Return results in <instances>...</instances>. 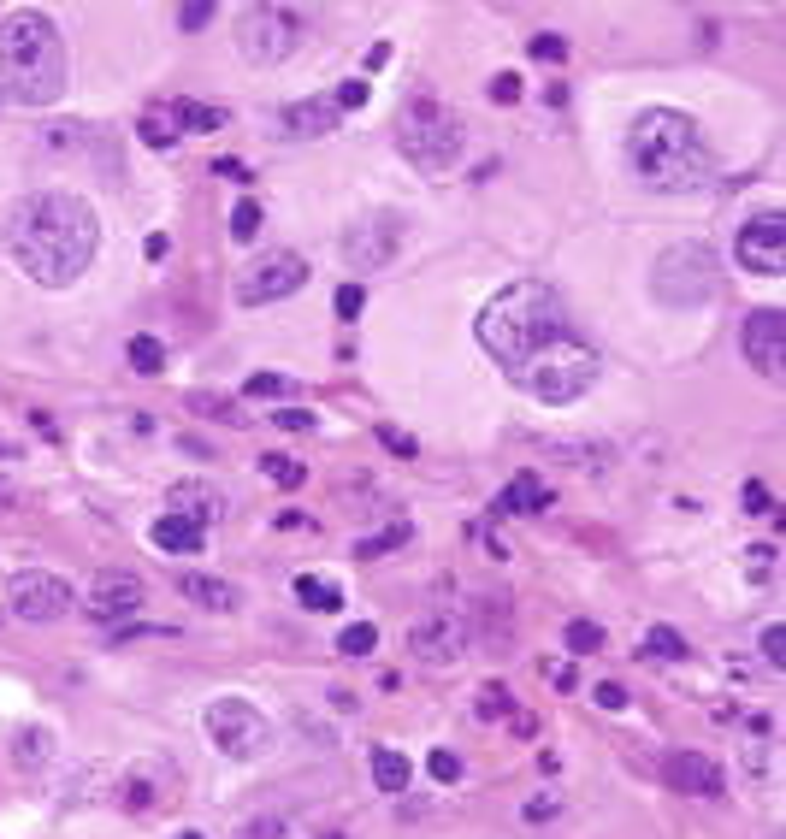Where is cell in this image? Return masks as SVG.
<instances>
[{"label": "cell", "mask_w": 786, "mask_h": 839, "mask_svg": "<svg viewBox=\"0 0 786 839\" xmlns=\"http://www.w3.org/2000/svg\"><path fill=\"white\" fill-rule=\"evenodd\" d=\"M337 650H343V656H367V650H379V627H373V621L343 627V633H337Z\"/></svg>", "instance_id": "31"}, {"label": "cell", "mask_w": 786, "mask_h": 839, "mask_svg": "<svg viewBox=\"0 0 786 839\" xmlns=\"http://www.w3.org/2000/svg\"><path fill=\"white\" fill-rule=\"evenodd\" d=\"M426 775L438 780V786H456V780H461V757H456V751H444V745H438V751L426 757Z\"/></svg>", "instance_id": "36"}, {"label": "cell", "mask_w": 786, "mask_h": 839, "mask_svg": "<svg viewBox=\"0 0 786 839\" xmlns=\"http://www.w3.org/2000/svg\"><path fill=\"white\" fill-rule=\"evenodd\" d=\"M739 349H745V361H751L763 379H781V367H786V314L781 308H757V314H745V325H739Z\"/></svg>", "instance_id": "15"}, {"label": "cell", "mask_w": 786, "mask_h": 839, "mask_svg": "<svg viewBox=\"0 0 786 839\" xmlns=\"http://www.w3.org/2000/svg\"><path fill=\"white\" fill-rule=\"evenodd\" d=\"M509 379L526 385L544 408H568V402H580V396L603 379V355H597L591 343H580V337H562V343L538 349L521 373H509Z\"/></svg>", "instance_id": "6"}, {"label": "cell", "mask_w": 786, "mask_h": 839, "mask_svg": "<svg viewBox=\"0 0 786 839\" xmlns=\"http://www.w3.org/2000/svg\"><path fill=\"white\" fill-rule=\"evenodd\" d=\"M733 255H739L745 272H757V278H781L786 272V219L775 207L757 213V219H745L739 237H733Z\"/></svg>", "instance_id": "14"}, {"label": "cell", "mask_w": 786, "mask_h": 839, "mask_svg": "<svg viewBox=\"0 0 786 839\" xmlns=\"http://www.w3.org/2000/svg\"><path fill=\"white\" fill-rule=\"evenodd\" d=\"M308 36V12L284 0H255L237 12V54L249 65H284Z\"/></svg>", "instance_id": "8"}, {"label": "cell", "mask_w": 786, "mask_h": 839, "mask_svg": "<svg viewBox=\"0 0 786 839\" xmlns=\"http://www.w3.org/2000/svg\"><path fill=\"white\" fill-rule=\"evenodd\" d=\"M231 237H237V243H255V237H261V207H255V201H237V207H231Z\"/></svg>", "instance_id": "34"}, {"label": "cell", "mask_w": 786, "mask_h": 839, "mask_svg": "<svg viewBox=\"0 0 786 839\" xmlns=\"http://www.w3.org/2000/svg\"><path fill=\"white\" fill-rule=\"evenodd\" d=\"M485 95H491V101H497V107H515V101H521V77H515V71H497V77H491V89H485Z\"/></svg>", "instance_id": "40"}, {"label": "cell", "mask_w": 786, "mask_h": 839, "mask_svg": "<svg viewBox=\"0 0 786 839\" xmlns=\"http://www.w3.org/2000/svg\"><path fill=\"white\" fill-rule=\"evenodd\" d=\"M408 650H414L426 668H450V662H461V656L473 650V615L456 609V603L426 609V615L408 627Z\"/></svg>", "instance_id": "10"}, {"label": "cell", "mask_w": 786, "mask_h": 839, "mask_svg": "<svg viewBox=\"0 0 786 839\" xmlns=\"http://www.w3.org/2000/svg\"><path fill=\"white\" fill-rule=\"evenodd\" d=\"M178 597H190V603H201V609H225V615L243 603L231 580H207V574H178Z\"/></svg>", "instance_id": "22"}, {"label": "cell", "mask_w": 786, "mask_h": 839, "mask_svg": "<svg viewBox=\"0 0 786 839\" xmlns=\"http://www.w3.org/2000/svg\"><path fill=\"white\" fill-rule=\"evenodd\" d=\"M473 710L485 715V721H503V715H509V692L491 680V686H479V704H473Z\"/></svg>", "instance_id": "37"}, {"label": "cell", "mask_w": 786, "mask_h": 839, "mask_svg": "<svg viewBox=\"0 0 786 839\" xmlns=\"http://www.w3.org/2000/svg\"><path fill=\"white\" fill-rule=\"evenodd\" d=\"M367 89H373L367 77H349V83L331 95V107H337V113H355V107H367Z\"/></svg>", "instance_id": "38"}, {"label": "cell", "mask_w": 786, "mask_h": 839, "mask_svg": "<svg viewBox=\"0 0 786 839\" xmlns=\"http://www.w3.org/2000/svg\"><path fill=\"white\" fill-rule=\"evenodd\" d=\"M627 166L639 184L662 195H692L716 178V154L704 142L698 119H686L680 107H645L633 130H627Z\"/></svg>", "instance_id": "3"}, {"label": "cell", "mask_w": 786, "mask_h": 839, "mask_svg": "<svg viewBox=\"0 0 786 839\" xmlns=\"http://www.w3.org/2000/svg\"><path fill=\"white\" fill-rule=\"evenodd\" d=\"M591 704H597V710H627V692H621L615 680H603V686H591Z\"/></svg>", "instance_id": "47"}, {"label": "cell", "mask_w": 786, "mask_h": 839, "mask_svg": "<svg viewBox=\"0 0 786 839\" xmlns=\"http://www.w3.org/2000/svg\"><path fill=\"white\" fill-rule=\"evenodd\" d=\"M219 18V6L213 0H196V6H178V30H207Z\"/></svg>", "instance_id": "39"}, {"label": "cell", "mask_w": 786, "mask_h": 839, "mask_svg": "<svg viewBox=\"0 0 786 839\" xmlns=\"http://www.w3.org/2000/svg\"><path fill=\"white\" fill-rule=\"evenodd\" d=\"M396 148L414 160V172L450 178L461 166V148H467V125H461L444 101L414 95V101H402V113H396Z\"/></svg>", "instance_id": "5"}, {"label": "cell", "mask_w": 786, "mask_h": 839, "mask_svg": "<svg viewBox=\"0 0 786 839\" xmlns=\"http://www.w3.org/2000/svg\"><path fill=\"white\" fill-rule=\"evenodd\" d=\"M302 284H308V260L296 255V249H272V255L249 260V266L237 272V302H243V308H266V302L296 296Z\"/></svg>", "instance_id": "12"}, {"label": "cell", "mask_w": 786, "mask_h": 839, "mask_svg": "<svg viewBox=\"0 0 786 839\" xmlns=\"http://www.w3.org/2000/svg\"><path fill=\"white\" fill-rule=\"evenodd\" d=\"M379 444L396 450V455H414V438H408V432H396V426H379Z\"/></svg>", "instance_id": "51"}, {"label": "cell", "mask_w": 786, "mask_h": 839, "mask_svg": "<svg viewBox=\"0 0 786 839\" xmlns=\"http://www.w3.org/2000/svg\"><path fill=\"white\" fill-rule=\"evenodd\" d=\"M562 810V798L556 792H538V798H526V822H550Z\"/></svg>", "instance_id": "48"}, {"label": "cell", "mask_w": 786, "mask_h": 839, "mask_svg": "<svg viewBox=\"0 0 786 839\" xmlns=\"http://www.w3.org/2000/svg\"><path fill=\"white\" fill-rule=\"evenodd\" d=\"M48 757H54V739H48L42 727H36V733H18V763H24V769H30V763L42 769Z\"/></svg>", "instance_id": "35"}, {"label": "cell", "mask_w": 786, "mask_h": 839, "mask_svg": "<svg viewBox=\"0 0 786 839\" xmlns=\"http://www.w3.org/2000/svg\"><path fill=\"white\" fill-rule=\"evenodd\" d=\"M562 645L574 650V656H597V650H603V627H597V621H568V627H562Z\"/></svg>", "instance_id": "29"}, {"label": "cell", "mask_w": 786, "mask_h": 839, "mask_svg": "<svg viewBox=\"0 0 786 839\" xmlns=\"http://www.w3.org/2000/svg\"><path fill=\"white\" fill-rule=\"evenodd\" d=\"M261 473L272 485H284V491H302V485H308V467H302L296 455H261Z\"/></svg>", "instance_id": "27"}, {"label": "cell", "mask_w": 786, "mask_h": 839, "mask_svg": "<svg viewBox=\"0 0 786 839\" xmlns=\"http://www.w3.org/2000/svg\"><path fill=\"white\" fill-rule=\"evenodd\" d=\"M136 609H142V580L125 574V568H107L89 580V597H83V615L101 621V627H125Z\"/></svg>", "instance_id": "16"}, {"label": "cell", "mask_w": 786, "mask_h": 839, "mask_svg": "<svg viewBox=\"0 0 786 839\" xmlns=\"http://www.w3.org/2000/svg\"><path fill=\"white\" fill-rule=\"evenodd\" d=\"M574 337L568 325V302L556 296V284L544 278H515L503 284L485 308H479V349L503 367V373H521L526 361L550 343Z\"/></svg>", "instance_id": "2"}, {"label": "cell", "mask_w": 786, "mask_h": 839, "mask_svg": "<svg viewBox=\"0 0 786 839\" xmlns=\"http://www.w3.org/2000/svg\"><path fill=\"white\" fill-rule=\"evenodd\" d=\"M0 237H6V255L18 260L24 278H36L42 290H66L77 284L95 255H101V225H95V207L71 190H36L18 195L0 219Z\"/></svg>", "instance_id": "1"}, {"label": "cell", "mask_w": 786, "mask_h": 839, "mask_svg": "<svg viewBox=\"0 0 786 839\" xmlns=\"http://www.w3.org/2000/svg\"><path fill=\"white\" fill-rule=\"evenodd\" d=\"M136 136H142L148 148H172V142H178V119H172V107H154V113H142Z\"/></svg>", "instance_id": "26"}, {"label": "cell", "mask_w": 786, "mask_h": 839, "mask_svg": "<svg viewBox=\"0 0 786 839\" xmlns=\"http://www.w3.org/2000/svg\"><path fill=\"white\" fill-rule=\"evenodd\" d=\"M532 60H568V42H562L556 30H538V36H532Z\"/></svg>", "instance_id": "41"}, {"label": "cell", "mask_w": 786, "mask_h": 839, "mask_svg": "<svg viewBox=\"0 0 786 839\" xmlns=\"http://www.w3.org/2000/svg\"><path fill=\"white\" fill-rule=\"evenodd\" d=\"M651 296L662 308H704V302H716L721 296V255L704 237L662 249L651 266Z\"/></svg>", "instance_id": "7"}, {"label": "cell", "mask_w": 786, "mask_h": 839, "mask_svg": "<svg viewBox=\"0 0 786 839\" xmlns=\"http://www.w3.org/2000/svg\"><path fill=\"white\" fill-rule=\"evenodd\" d=\"M544 680H556V686H574V668H568V662H562V668H556V662H544Z\"/></svg>", "instance_id": "53"}, {"label": "cell", "mask_w": 786, "mask_h": 839, "mask_svg": "<svg viewBox=\"0 0 786 839\" xmlns=\"http://www.w3.org/2000/svg\"><path fill=\"white\" fill-rule=\"evenodd\" d=\"M237 839H284V822H272V816H261V822H249Z\"/></svg>", "instance_id": "50"}, {"label": "cell", "mask_w": 786, "mask_h": 839, "mask_svg": "<svg viewBox=\"0 0 786 839\" xmlns=\"http://www.w3.org/2000/svg\"><path fill=\"white\" fill-rule=\"evenodd\" d=\"M278 125H284V136H296V142H314V136H331V130L343 125V113L331 107V95L320 101H290L284 113H278Z\"/></svg>", "instance_id": "19"}, {"label": "cell", "mask_w": 786, "mask_h": 839, "mask_svg": "<svg viewBox=\"0 0 786 839\" xmlns=\"http://www.w3.org/2000/svg\"><path fill=\"white\" fill-rule=\"evenodd\" d=\"M296 603L314 609V615H337L343 609V585L320 580V574H296Z\"/></svg>", "instance_id": "24"}, {"label": "cell", "mask_w": 786, "mask_h": 839, "mask_svg": "<svg viewBox=\"0 0 786 839\" xmlns=\"http://www.w3.org/2000/svg\"><path fill=\"white\" fill-rule=\"evenodd\" d=\"M645 656H656V662H680V656H692V645H686L674 627H651V633H645Z\"/></svg>", "instance_id": "28"}, {"label": "cell", "mask_w": 786, "mask_h": 839, "mask_svg": "<svg viewBox=\"0 0 786 839\" xmlns=\"http://www.w3.org/2000/svg\"><path fill=\"white\" fill-rule=\"evenodd\" d=\"M662 780H668V792H686V798H721L727 792L716 757H704V751H662Z\"/></svg>", "instance_id": "17"}, {"label": "cell", "mask_w": 786, "mask_h": 839, "mask_svg": "<svg viewBox=\"0 0 786 839\" xmlns=\"http://www.w3.org/2000/svg\"><path fill=\"white\" fill-rule=\"evenodd\" d=\"M172 119L190 130H225V113H213V107H196V101H178L172 107Z\"/></svg>", "instance_id": "33"}, {"label": "cell", "mask_w": 786, "mask_h": 839, "mask_svg": "<svg viewBox=\"0 0 786 839\" xmlns=\"http://www.w3.org/2000/svg\"><path fill=\"white\" fill-rule=\"evenodd\" d=\"M148 538H154L166 556H196L201 544H207V532H201L196 520H184V515H160L154 526H148Z\"/></svg>", "instance_id": "21"}, {"label": "cell", "mask_w": 786, "mask_h": 839, "mask_svg": "<svg viewBox=\"0 0 786 839\" xmlns=\"http://www.w3.org/2000/svg\"><path fill=\"white\" fill-rule=\"evenodd\" d=\"M408 538H414V526H402V520H396V526H385V532L361 538V544H355V556H385V550H402Z\"/></svg>", "instance_id": "30"}, {"label": "cell", "mask_w": 786, "mask_h": 839, "mask_svg": "<svg viewBox=\"0 0 786 839\" xmlns=\"http://www.w3.org/2000/svg\"><path fill=\"white\" fill-rule=\"evenodd\" d=\"M190 408H201L207 420H225V426H243L249 414H237V402H225V396H207V390H196L190 396Z\"/></svg>", "instance_id": "32"}, {"label": "cell", "mask_w": 786, "mask_h": 839, "mask_svg": "<svg viewBox=\"0 0 786 839\" xmlns=\"http://www.w3.org/2000/svg\"><path fill=\"white\" fill-rule=\"evenodd\" d=\"M491 509H497V515H544V509H550V491L538 485V473H515V479L497 491Z\"/></svg>", "instance_id": "20"}, {"label": "cell", "mask_w": 786, "mask_h": 839, "mask_svg": "<svg viewBox=\"0 0 786 839\" xmlns=\"http://www.w3.org/2000/svg\"><path fill=\"white\" fill-rule=\"evenodd\" d=\"M751 556V580H769V568H775V544H757V550H745Z\"/></svg>", "instance_id": "49"}, {"label": "cell", "mask_w": 786, "mask_h": 839, "mask_svg": "<svg viewBox=\"0 0 786 839\" xmlns=\"http://www.w3.org/2000/svg\"><path fill=\"white\" fill-rule=\"evenodd\" d=\"M207 739H213L219 757L255 763L266 745H272V721H266L249 698H213V704H207Z\"/></svg>", "instance_id": "9"}, {"label": "cell", "mask_w": 786, "mask_h": 839, "mask_svg": "<svg viewBox=\"0 0 786 839\" xmlns=\"http://www.w3.org/2000/svg\"><path fill=\"white\" fill-rule=\"evenodd\" d=\"M178 839H207V834H196V828H190V834H178Z\"/></svg>", "instance_id": "54"}, {"label": "cell", "mask_w": 786, "mask_h": 839, "mask_svg": "<svg viewBox=\"0 0 786 839\" xmlns=\"http://www.w3.org/2000/svg\"><path fill=\"white\" fill-rule=\"evenodd\" d=\"M402 249V213H367V219H355L349 231H343V260H349V272H385Z\"/></svg>", "instance_id": "13"}, {"label": "cell", "mask_w": 786, "mask_h": 839, "mask_svg": "<svg viewBox=\"0 0 786 839\" xmlns=\"http://www.w3.org/2000/svg\"><path fill=\"white\" fill-rule=\"evenodd\" d=\"M0 83L24 107H54L66 95V36L42 6H12L0 18Z\"/></svg>", "instance_id": "4"}, {"label": "cell", "mask_w": 786, "mask_h": 839, "mask_svg": "<svg viewBox=\"0 0 786 839\" xmlns=\"http://www.w3.org/2000/svg\"><path fill=\"white\" fill-rule=\"evenodd\" d=\"M6 603H12V615L24 627H54V621L71 615L77 591L60 574H48V568H24V574H12V585H6Z\"/></svg>", "instance_id": "11"}, {"label": "cell", "mask_w": 786, "mask_h": 839, "mask_svg": "<svg viewBox=\"0 0 786 839\" xmlns=\"http://www.w3.org/2000/svg\"><path fill=\"white\" fill-rule=\"evenodd\" d=\"M272 420H278V426H284V432H314V426H320V420H314V414H308V408H278V414H272Z\"/></svg>", "instance_id": "45"}, {"label": "cell", "mask_w": 786, "mask_h": 839, "mask_svg": "<svg viewBox=\"0 0 786 839\" xmlns=\"http://www.w3.org/2000/svg\"><path fill=\"white\" fill-rule=\"evenodd\" d=\"M367 769H373V786H379V792H408V780H414V763H408L396 745H373V751H367Z\"/></svg>", "instance_id": "23"}, {"label": "cell", "mask_w": 786, "mask_h": 839, "mask_svg": "<svg viewBox=\"0 0 786 839\" xmlns=\"http://www.w3.org/2000/svg\"><path fill=\"white\" fill-rule=\"evenodd\" d=\"M243 390H249V396H284V390H290V379H284V373H255Z\"/></svg>", "instance_id": "44"}, {"label": "cell", "mask_w": 786, "mask_h": 839, "mask_svg": "<svg viewBox=\"0 0 786 839\" xmlns=\"http://www.w3.org/2000/svg\"><path fill=\"white\" fill-rule=\"evenodd\" d=\"M166 503H172V515L196 520L201 532H207L213 520L231 509V503H225V491H219V485H207V479H178V485L166 491Z\"/></svg>", "instance_id": "18"}, {"label": "cell", "mask_w": 786, "mask_h": 839, "mask_svg": "<svg viewBox=\"0 0 786 839\" xmlns=\"http://www.w3.org/2000/svg\"><path fill=\"white\" fill-rule=\"evenodd\" d=\"M361 308H367V290H361V284H343V290H337V314H343V320H361Z\"/></svg>", "instance_id": "43"}, {"label": "cell", "mask_w": 786, "mask_h": 839, "mask_svg": "<svg viewBox=\"0 0 786 839\" xmlns=\"http://www.w3.org/2000/svg\"><path fill=\"white\" fill-rule=\"evenodd\" d=\"M739 503H745V515H769V491H763V479H745Z\"/></svg>", "instance_id": "46"}, {"label": "cell", "mask_w": 786, "mask_h": 839, "mask_svg": "<svg viewBox=\"0 0 786 839\" xmlns=\"http://www.w3.org/2000/svg\"><path fill=\"white\" fill-rule=\"evenodd\" d=\"M125 355H131V367H136V373H142V379H154V373H166V343H160V337H148V331H136V337H131V349H125Z\"/></svg>", "instance_id": "25"}, {"label": "cell", "mask_w": 786, "mask_h": 839, "mask_svg": "<svg viewBox=\"0 0 786 839\" xmlns=\"http://www.w3.org/2000/svg\"><path fill=\"white\" fill-rule=\"evenodd\" d=\"M213 172H219V178H237V184H249V166H243V160H219Z\"/></svg>", "instance_id": "52"}, {"label": "cell", "mask_w": 786, "mask_h": 839, "mask_svg": "<svg viewBox=\"0 0 786 839\" xmlns=\"http://www.w3.org/2000/svg\"><path fill=\"white\" fill-rule=\"evenodd\" d=\"M331 839H337V834H331Z\"/></svg>", "instance_id": "55"}, {"label": "cell", "mask_w": 786, "mask_h": 839, "mask_svg": "<svg viewBox=\"0 0 786 839\" xmlns=\"http://www.w3.org/2000/svg\"><path fill=\"white\" fill-rule=\"evenodd\" d=\"M763 662L786 668V627H763Z\"/></svg>", "instance_id": "42"}]
</instances>
